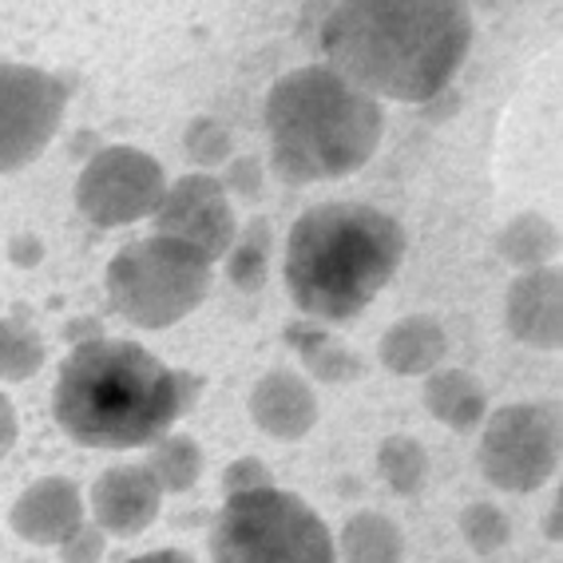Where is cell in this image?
Listing matches in <instances>:
<instances>
[{"label": "cell", "instance_id": "obj_1", "mask_svg": "<svg viewBox=\"0 0 563 563\" xmlns=\"http://www.w3.org/2000/svg\"><path fill=\"white\" fill-rule=\"evenodd\" d=\"M473 48V0H338L322 24L325 68L373 100L424 103Z\"/></svg>", "mask_w": 563, "mask_h": 563}, {"label": "cell", "instance_id": "obj_2", "mask_svg": "<svg viewBox=\"0 0 563 563\" xmlns=\"http://www.w3.org/2000/svg\"><path fill=\"white\" fill-rule=\"evenodd\" d=\"M202 377L163 365L152 350L128 338H84L64 357L52 417L80 449H147L191 409Z\"/></svg>", "mask_w": 563, "mask_h": 563}, {"label": "cell", "instance_id": "obj_3", "mask_svg": "<svg viewBox=\"0 0 563 563\" xmlns=\"http://www.w3.org/2000/svg\"><path fill=\"white\" fill-rule=\"evenodd\" d=\"M405 262V231L369 202H322L290 227L286 290L310 322H350Z\"/></svg>", "mask_w": 563, "mask_h": 563}, {"label": "cell", "instance_id": "obj_4", "mask_svg": "<svg viewBox=\"0 0 563 563\" xmlns=\"http://www.w3.org/2000/svg\"><path fill=\"white\" fill-rule=\"evenodd\" d=\"M271 167L290 187L362 172L382 143L385 115L369 91L325 64L278 76L266 96Z\"/></svg>", "mask_w": 563, "mask_h": 563}, {"label": "cell", "instance_id": "obj_5", "mask_svg": "<svg viewBox=\"0 0 563 563\" xmlns=\"http://www.w3.org/2000/svg\"><path fill=\"white\" fill-rule=\"evenodd\" d=\"M214 563H338L325 520L302 496L274 488L227 496L211 523Z\"/></svg>", "mask_w": 563, "mask_h": 563}, {"label": "cell", "instance_id": "obj_6", "mask_svg": "<svg viewBox=\"0 0 563 563\" xmlns=\"http://www.w3.org/2000/svg\"><path fill=\"white\" fill-rule=\"evenodd\" d=\"M214 262L167 234L123 246L108 262L111 306L140 330H172L211 294Z\"/></svg>", "mask_w": 563, "mask_h": 563}, {"label": "cell", "instance_id": "obj_7", "mask_svg": "<svg viewBox=\"0 0 563 563\" xmlns=\"http://www.w3.org/2000/svg\"><path fill=\"white\" fill-rule=\"evenodd\" d=\"M481 473L500 493H536L560 468V405L520 401L488 417L476 449Z\"/></svg>", "mask_w": 563, "mask_h": 563}, {"label": "cell", "instance_id": "obj_8", "mask_svg": "<svg viewBox=\"0 0 563 563\" xmlns=\"http://www.w3.org/2000/svg\"><path fill=\"white\" fill-rule=\"evenodd\" d=\"M167 179L163 167L140 147H100L76 179V207L84 219L111 231L152 219L159 207Z\"/></svg>", "mask_w": 563, "mask_h": 563}, {"label": "cell", "instance_id": "obj_9", "mask_svg": "<svg viewBox=\"0 0 563 563\" xmlns=\"http://www.w3.org/2000/svg\"><path fill=\"white\" fill-rule=\"evenodd\" d=\"M64 103L68 88L52 71L0 64V175L29 167L56 140Z\"/></svg>", "mask_w": 563, "mask_h": 563}, {"label": "cell", "instance_id": "obj_10", "mask_svg": "<svg viewBox=\"0 0 563 563\" xmlns=\"http://www.w3.org/2000/svg\"><path fill=\"white\" fill-rule=\"evenodd\" d=\"M155 234L179 239L195 251H202L211 262L227 258L239 222H234L231 195L214 175H183L163 191L159 207H155Z\"/></svg>", "mask_w": 563, "mask_h": 563}, {"label": "cell", "instance_id": "obj_11", "mask_svg": "<svg viewBox=\"0 0 563 563\" xmlns=\"http://www.w3.org/2000/svg\"><path fill=\"white\" fill-rule=\"evenodd\" d=\"M163 493L155 476L147 473V464H111L108 473H100V481L91 484V520L103 536H131L147 532L159 520Z\"/></svg>", "mask_w": 563, "mask_h": 563}, {"label": "cell", "instance_id": "obj_12", "mask_svg": "<svg viewBox=\"0 0 563 563\" xmlns=\"http://www.w3.org/2000/svg\"><path fill=\"white\" fill-rule=\"evenodd\" d=\"M12 532L36 548H60L76 528L84 523L80 488L68 476H41L29 484L9 512Z\"/></svg>", "mask_w": 563, "mask_h": 563}, {"label": "cell", "instance_id": "obj_13", "mask_svg": "<svg viewBox=\"0 0 563 563\" xmlns=\"http://www.w3.org/2000/svg\"><path fill=\"white\" fill-rule=\"evenodd\" d=\"M322 409L313 385L290 369H271L251 389V421L274 441H302L318 424Z\"/></svg>", "mask_w": 563, "mask_h": 563}, {"label": "cell", "instance_id": "obj_14", "mask_svg": "<svg viewBox=\"0 0 563 563\" xmlns=\"http://www.w3.org/2000/svg\"><path fill=\"white\" fill-rule=\"evenodd\" d=\"M560 271L540 266L523 271L508 290V330L532 350H560L563 338V306H560Z\"/></svg>", "mask_w": 563, "mask_h": 563}, {"label": "cell", "instance_id": "obj_15", "mask_svg": "<svg viewBox=\"0 0 563 563\" xmlns=\"http://www.w3.org/2000/svg\"><path fill=\"white\" fill-rule=\"evenodd\" d=\"M444 353H449V338L429 313H409L401 322H393L377 345L382 365L397 377H424L441 369Z\"/></svg>", "mask_w": 563, "mask_h": 563}, {"label": "cell", "instance_id": "obj_16", "mask_svg": "<svg viewBox=\"0 0 563 563\" xmlns=\"http://www.w3.org/2000/svg\"><path fill=\"white\" fill-rule=\"evenodd\" d=\"M286 342L298 350L302 357L306 373H310L313 382L322 385H345V382H362L365 377V362L362 353H353L342 338H333L322 322H290L286 325Z\"/></svg>", "mask_w": 563, "mask_h": 563}, {"label": "cell", "instance_id": "obj_17", "mask_svg": "<svg viewBox=\"0 0 563 563\" xmlns=\"http://www.w3.org/2000/svg\"><path fill=\"white\" fill-rule=\"evenodd\" d=\"M424 409L433 412V421L468 433L488 417V397L468 369H433L424 373Z\"/></svg>", "mask_w": 563, "mask_h": 563}, {"label": "cell", "instance_id": "obj_18", "mask_svg": "<svg viewBox=\"0 0 563 563\" xmlns=\"http://www.w3.org/2000/svg\"><path fill=\"white\" fill-rule=\"evenodd\" d=\"M496 251L516 271H540V266H552V258L560 254V231L548 214L523 211L500 231Z\"/></svg>", "mask_w": 563, "mask_h": 563}, {"label": "cell", "instance_id": "obj_19", "mask_svg": "<svg viewBox=\"0 0 563 563\" xmlns=\"http://www.w3.org/2000/svg\"><path fill=\"white\" fill-rule=\"evenodd\" d=\"M342 555L345 563H401L405 536L382 512H353L342 523Z\"/></svg>", "mask_w": 563, "mask_h": 563}, {"label": "cell", "instance_id": "obj_20", "mask_svg": "<svg viewBox=\"0 0 563 563\" xmlns=\"http://www.w3.org/2000/svg\"><path fill=\"white\" fill-rule=\"evenodd\" d=\"M202 449L187 433H163L155 444H147V473L155 476L159 493H191L202 481Z\"/></svg>", "mask_w": 563, "mask_h": 563}, {"label": "cell", "instance_id": "obj_21", "mask_svg": "<svg viewBox=\"0 0 563 563\" xmlns=\"http://www.w3.org/2000/svg\"><path fill=\"white\" fill-rule=\"evenodd\" d=\"M271 219H251L234 234L231 251H227V278L234 290L258 294L266 286V266H271Z\"/></svg>", "mask_w": 563, "mask_h": 563}, {"label": "cell", "instance_id": "obj_22", "mask_svg": "<svg viewBox=\"0 0 563 563\" xmlns=\"http://www.w3.org/2000/svg\"><path fill=\"white\" fill-rule=\"evenodd\" d=\"M377 468H382V481L397 496H417L429 484V453H424V444L417 437H385L382 449H377Z\"/></svg>", "mask_w": 563, "mask_h": 563}, {"label": "cell", "instance_id": "obj_23", "mask_svg": "<svg viewBox=\"0 0 563 563\" xmlns=\"http://www.w3.org/2000/svg\"><path fill=\"white\" fill-rule=\"evenodd\" d=\"M44 357H48V350H44L41 333L24 318H0V382H29L41 373Z\"/></svg>", "mask_w": 563, "mask_h": 563}, {"label": "cell", "instance_id": "obj_24", "mask_svg": "<svg viewBox=\"0 0 563 563\" xmlns=\"http://www.w3.org/2000/svg\"><path fill=\"white\" fill-rule=\"evenodd\" d=\"M461 536L476 555H493V552H500L504 543L512 540V520L504 516L500 504L473 500L461 512Z\"/></svg>", "mask_w": 563, "mask_h": 563}, {"label": "cell", "instance_id": "obj_25", "mask_svg": "<svg viewBox=\"0 0 563 563\" xmlns=\"http://www.w3.org/2000/svg\"><path fill=\"white\" fill-rule=\"evenodd\" d=\"M183 143H187V155L199 167H227L234 155V135L219 120H211V115H199V120L187 123Z\"/></svg>", "mask_w": 563, "mask_h": 563}, {"label": "cell", "instance_id": "obj_26", "mask_svg": "<svg viewBox=\"0 0 563 563\" xmlns=\"http://www.w3.org/2000/svg\"><path fill=\"white\" fill-rule=\"evenodd\" d=\"M222 187L227 195H239L242 202H258L262 199V163L254 155H231L227 163V175H222Z\"/></svg>", "mask_w": 563, "mask_h": 563}, {"label": "cell", "instance_id": "obj_27", "mask_svg": "<svg viewBox=\"0 0 563 563\" xmlns=\"http://www.w3.org/2000/svg\"><path fill=\"white\" fill-rule=\"evenodd\" d=\"M258 488H274V473L258 456H239V461L222 473V493L239 496V493H258Z\"/></svg>", "mask_w": 563, "mask_h": 563}, {"label": "cell", "instance_id": "obj_28", "mask_svg": "<svg viewBox=\"0 0 563 563\" xmlns=\"http://www.w3.org/2000/svg\"><path fill=\"white\" fill-rule=\"evenodd\" d=\"M103 548H108V536H103L96 523H80V528L60 543V560L64 563H100Z\"/></svg>", "mask_w": 563, "mask_h": 563}, {"label": "cell", "instance_id": "obj_29", "mask_svg": "<svg viewBox=\"0 0 563 563\" xmlns=\"http://www.w3.org/2000/svg\"><path fill=\"white\" fill-rule=\"evenodd\" d=\"M16 437H21V421H16V405L4 397V389H0V461L12 453V444H16Z\"/></svg>", "mask_w": 563, "mask_h": 563}, {"label": "cell", "instance_id": "obj_30", "mask_svg": "<svg viewBox=\"0 0 563 563\" xmlns=\"http://www.w3.org/2000/svg\"><path fill=\"white\" fill-rule=\"evenodd\" d=\"M128 563H195L187 552H179V548H163V552H147V555H135V560Z\"/></svg>", "mask_w": 563, "mask_h": 563}, {"label": "cell", "instance_id": "obj_31", "mask_svg": "<svg viewBox=\"0 0 563 563\" xmlns=\"http://www.w3.org/2000/svg\"><path fill=\"white\" fill-rule=\"evenodd\" d=\"M548 540H560V504H555L552 516H548Z\"/></svg>", "mask_w": 563, "mask_h": 563}, {"label": "cell", "instance_id": "obj_32", "mask_svg": "<svg viewBox=\"0 0 563 563\" xmlns=\"http://www.w3.org/2000/svg\"><path fill=\"white\" fill-rule=\"evenodd\" d=\"M496 4H500V0H481V9H496Z\"/></svg>", "mask_w": 563, "mask_h": 563}]
</instances>
